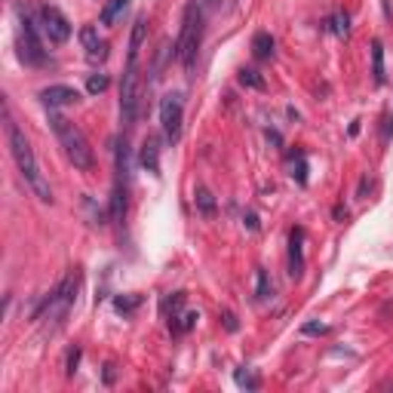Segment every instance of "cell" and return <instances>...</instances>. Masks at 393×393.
I'll return each mask as SVG.
<instances>
[{
  "instance_id": "cell-1",
  "label": "cell",
  "mask_w": 393,
  "mask_h": 393,
  "mask_svg": "<svg viewBox=\"0 0 393 393\" xmlns=\"http://www.w3.org/2000/svg\"><path fill=\"white\" fill-rule=\"evenodd\" d=\"M4 129H6V145H9V151H13V160L18 166V172H22L25 184L34 191V196L40 203H52V188H50V182H46V175L40 172V166H37L34 148H31V142H28V135L18 129L16 120L9 117V111L4 117Z\"/></svg>"
},
{
  "instance_id": "cell-2",
  "label": "cell",
  "mask_w": 393,
  "mask_h": 393,
  "mask_svg": "<svg viewBox=\"0 0 393 393\" xmlns=\"http://www.w3.org/2000/svg\"><path fill=\"white\" fill-rule=\"evenodd\" d=\"M50 123L55 129V135H59V142L65 148V157H68V163L74 166V170H80V172H89L92 166H96V154H92V148H89V138L83 135V129L77 123H71L68 117H62V114H50Z\"/></svg>"
},
{
  "instance_id": "cell-3",
  "label": "cell",
  "mask_w": 393,
  "mask_h": 393,
  "mask_svg": "<svg viewBox=\"0 0 393 393\" xmlns=\"http://www.w3.org/2000/svg\"><path fill=\"white\" fill-rule=\"evenodd\" d=\"M200 43H203V13H200V6H196V4H188L179 43H175V55H179V62L184 65V71H188V74L194 71V65H196Z\"/></svg>"
},
{
  "instance_id": "cell-4",
  "label": "cell",
  "mask_w": 393,
  "mask_h": 393,
  "mask_svg": "<svg viewBox=\"0 0 393 393\" xmlns=\"http://www.w3.org/2000/svg\"><path fill=\"white\" fill-rule=\"evenodd\" d=\"M138 96H142V74H138V59L129 55L123 83H120V117L126 126H133L138 117Z\"/></svg>"
},
{
  "instance_id": "cell-5",
  "label": "cell",
  "mask_w": 393,
  "mask_h": 393,
  "mask_svg": "<svg viewBox=\"0 0 393 393\" xmlns=\"http://www.w3.org/2000/svg\"><path fill=\"white\" fill-rule=\"evenodd\" d=\"M18 55H22L25 65H43L46 62V50L40 43V34H37V25L22 13V9H18Z\"/></svg>"
},
{
  "instance_id": "cell-6",
  "label": "cell",
  "mask_w": 393,
  "mask_h": 393,
  "mask_svg": "<svg viewBox=\"0 0 393 393\" xmlns=\"http://www.w3.org/2000/svg\"><path fill=\"white\" fill-rule=\"evenodd\" d=\"M77 289H80V274H68L55 286V292L46 298V316L50 320H62L74 307V301H77Z\"/></svg>"
},
{
  "instance_id": "cell-7",
  "label": "cell",
  "mask_w": 393,
  "mask_h": 393,
  "mask_svg": "<svg viewBox=\"0 0 393 393\" xmlns=\"http://www.w3.org/2000/svg\"><path fill=\"white\" fill-rule=\"evenodd\" d=\"M160 123H163V135L175 145L182 138V123H184V105L179 96H166L160 101Z\"/></svg>"
},
{
  "instance_id": "cell-8",
  "label": "cell",
  "mask_w": 393,
  "mask_h": 393,
  "mask_svg": "<svg viewBox=\"0 0 393 393\" xmlns=\"http://www.w3.org/2000/svg\"><path fill=\"white\" fill-rule=\"evenodd\" d=\"M40 25H43V34L50 37L52 43H65L71 37V22L62 9L55 6H40Z\"/></svg>"
},
{
  "instance_id": "cell-9",
  "label": "cell",
  "mask_w": 393,
  "mask_h": 393,
  "mask_svg": "<svg viewBox=\"0 0 393 393\" xmlns=\"http://www.w3.org/2000/svg\"><path fill=\"white\" fill-rule=\"evenodd\" d=\"M40 101L46 108H68V105H77L80 101V92L74 87H65V83H55V87H46L40 89Z\"/></svg>"
},
{
  "instance_id": "cell-10",
  "label": "cell",
  "mask_w": 393,
  "mask_h": 393,
  "mask_svg": "<svg viewBox=\"0 0 393 393\" xmlns=\"http://www.w3.org/2000/svg\"><path fill=\"white\" fill-rule=\"evenodd\" d=\"M304 274V231L292 228L289 231V277L298 279Z\"/></svg>"
},
{
  "instance_id": "cell-11",
  "label": "cell",
  "mask_w": 393,
  "mask_h": 393,
  "mask_svg": "<svg viewBox=\"0 0 393 393\" xmlns=\"http://www.w3.org/2000/svg\"><path fill=\"white\" fill-rule=\"evenodd\" d=\"M80 43H83V50H87V59L89 62H101L108 55V43L99 37V31L92 25H83L80 28Z\"/></svg>"
},
{
  "instance_id": "cell-12",
  "label": "cell",
  "mask_w": 393,
  "mask_h": 393,
  "mask_svg": "<svg viewBox=\"0 0 393 393\" xmlns=\"http://www.w3.org/2000/svg\"><path fill=\"white\" fill-rule=\"evenodd\" d=\"M142 166L151 175H160V142L157 135H148L145 145H142Z\"/></svg>"
},
{
  "instance_id": "cell-13",
  "label": "cell",
  "mask_w": 393,
  "mask_h": 393,
  "mask_svg": "<svg viewBox=\"0 0 393 393\" xmlns=\"http://www.w3.org/2000/svg\"><path fill=\"white\" fill-rule=\"evenodd\" d=\"M252 55H255L258 62H265L274 55V37H270L267 31H258L255 37H252Z\"/></svg>"
},
{
  "instance_id": "cell-14",
  "label": "cell",
  "mask_w": 393,
  "mask_h": 393,
  "mask_svg": "<svg viewBox=\"0 0 393 393\" xmlns=\"http://www.w3.org/2000/svg\"><path fill=\"white\" fill-rule=\"evenodd\" d=\"M194 206H196V212L203 215V218H215V196H212V191L209 188H196V194H194Z\"/></svg>"
},
{
  "instance_id": "cell-15",
  "label": "cell",
  "mask_w": 393,
  "mask_h": 393,
  "mask_svg": "<svg viewBox=\"0 0 393 393\" xmlns=\"http://www.w3.org/2000/svg\"><path fill=\"white\" fill-rule=\"evenodd\" d=\"M145 37H148V22H145V16H138L133 25V37H129V55H133V59H138V52H142Z\"/></svg>"
},
{
  "instance_id": "cell-16",
  "label": "cell",
  "mask_w": 393,
  "mask_h": 393,
  "mask_svg": "<svg viewBox=\"0 0 393 393\" xmlns=\"http://www.w3.org/2000/svg\"><path fill=\"white\" fill-rule=\"evenodd\" d=\"M126 6H129V0H108V4L101 6V16H99V18H101V25H108V28H111L120 16L126 13Z\"/></svg>"
},
{
  "instance_id": "cell-17",
  "label": "cell",
  "mask_w": 393,
  "mask_h": 393,
  "mask_svg": "<svg viewBox=\"0 0 393 393\" xmlns=\"http://www.w3.org/2000/svg\"><path fill=\"white\" fill-rule=\"evenodd\" d=\"M372 74H375V83L381 87L384 83V46H381V40H372Z\"/></svg>"
},
{
  "instance_id": "cell-18",
  "label": "cell",
  "mask_w": 393,
  "mask_h": 393,
  "mask_svg": "<svg viewBox=\"0 0 393 393\" xmlns=\"http://www.w3.org/2000/svg\"><path fill=\"white\" fill-rule=\"evenodd\" d=\"M289 175L298 182V184H307V163H304V154H295L292 160H289Z\"/></svg>"
},
{
  "instance_id": "cell-19",
  "label": "cell",
  "mask_w": 393,
  "mask_h": 393,
  "mask_svg": "<svg viewBox=\"0 0 393 393\" xmlns=\"http://www.w3.org/2000/svg\"><path fill=\"white\" fill-rule=\"evenodd\" d=\"M240 83H243V87H252V89H265V77H261L255 68H243L240 71Z\"/></svg>"
},
{
  "instance_id": "cell-20",
  "label": "cell",
  "mask_w": 393,
  "mask_h": 393,
  "mask_svg": "<svg viewBox=\"0 0 393 393\" xmlns=\"http://www.w3.org/2000/svg\"><path fill=\"white\" fill-rule=\"evenodd\" d=\"M270 292H274V286H270V279H267V270H255V295L258 298H270Z\"/></svg>"
},
{
  "instance_id": "cell-21",
  "label": "cell",
  "mask_w": 393,
  "mask_h": 393,
  "mask_svg": "<svg viewBox=\"0 0 393 393\" xmlns=\"http://www.w3.org/2000/svg\"><path fill=\"white\" fill-rule=\"evenodd\" d=\"M142 304V295H117L114 298V307L120 314H129V311H135V307Z\"/></svg>"
},
{
  "instance_id": "cell-22",
  "label": "cell",
  "mask_w": 393,
  "mask_h": 393,
  "mask_svg": "<svg viewBox=\"0 0 393 393\" xmlns=\"http://www.w3.org/2000/svg\"><path fill=\"white\" fill-rule=\"evenodd\" d=\"M87 89L92 92V96H99V92H105V89H108V77H105V74H92V77L87 80Z\"/></svg>"
},
{
  "instance_id": "cell-23",
  "label": "cell",
  "mask_w": 393,
  "mask_h": 393,
  "mask_svg": "<svg viewBox=\"0 0 393 393\" xmlns=\"http://www.w3.org/2000/svg\"><path fill=\"white\" fill-rule=\"evenodd\" d=\"M237 384H240V387L255 390V387H258V378H255V375H249V372H237Z\"/></svg>"
},
{
  "instance_id": "cell-24",
  "label": "cell",
  "mask_w": 393,
  "mask_h": 393,
  "mask_svg": "<svg viewBox=\"0 0 393 393\" xmlns=\"http://www.w3.org/2000/svg\"><path fill=\"white\" fill-rule=\"evenodd\" d=\"M301 332L304 335H326V332H329V326H326V323H307Z\"/></svg>"
},
{
  "instance_id": "cell-25",
  "label": "cell",
  "mask_w": 393,
  "mask_h": 393,
  "mask_svg": "<svg viewBox=\"0 0 393 393\" xmlns=\"http://www.w3.org/2000/svg\"><path fill=\"white\" fill-rule=\"evenodd\" d=\"M332 25H335V34H348V16H335Z\"/></svg>"
},
{
  "instance_id": "cell-26",
  "label": "cell",
  "mask_w": 393,
  "mask_h": 393,
  "mask_svg": "<svg viewBox=\"0 0 393 393\" xmlns=\"http://www.w3.org/2000/svg\"><path fill=\"white\" fill-rule=\"evenodd\" d=\"M77 360H80V350H74L71 357H68V375H74V366H77Z\"/></svg>"
},
{
  "instance_id": "cell-27",
  "label": "cell",
  "mask_w": 393,
  "mask_h": 393,
  "mask_svg": "<svg viewBox=\"0 0 393 393\" xmlns=\"http://www.w3.org/2000/svg\"><path fill=\"white\" fill-rule=\"evenodd\" d=\"M224 326H228V329L233 332V329H237V316H233V314H224Z\"/></svg>"
},
{
  "instance_id": "cell-28",
  "label": "cell",
  "mask_w": 393,
  "mask_h": 393,
  "mask_svg": "<svg viewBox=\"0 0 393 393\" xmlns=\"http://www.w3.org/2000/svg\"><path fill=\"white\" fill-rule=\"evenodd\" d=\"M209 4H218V0H209Z\"/></svg>"
}]
</instances>
